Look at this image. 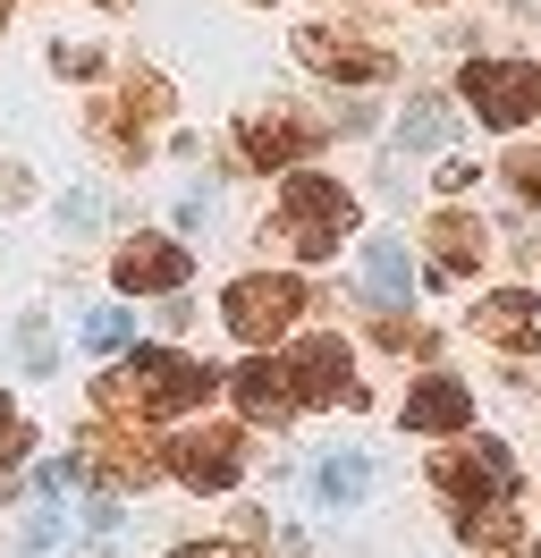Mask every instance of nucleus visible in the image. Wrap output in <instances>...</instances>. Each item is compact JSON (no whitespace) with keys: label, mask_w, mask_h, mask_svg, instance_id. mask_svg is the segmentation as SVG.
Listing matches in <instances>:
<instances>
[{"label":"nucleus","mask_w":541,"mask_h":558,"mask_svg":"<svg viewBox=\"0 0 541 558\" xmlns=\"http://www.w3.org/2000/svg\"><path fill=\"white\" fill-rule=\"evenodd\" d=\"M212 389H220L212 364H195V355H178V348H135L128 364H110L94 381V407L110 423H169V415H187V407H203Z\"/></svg>","instance_id":"1"},{"label":"nucleus","mask_w":541,"mask_h":558,"mask_svg":"<svg viewBox=\"0 0 541 558\" xmlns=\"http://www.w3.org/2000/svg\"><path fill=\"white\" fill-rule=\"evenodd\" d=\"M356 229V195L338 178H313V170H288L279 178V220H270V245H288L304 263H330Z\"/></svg>","instance_id":"2"},{"label":"nucleus","mask_w":541,"mask_h":558,"mask_svg":"<svg viewBox=\"0 0 541 558\" xmlns=\"http://www.w3.org/2000/svg\"><path fill=\"white\" fill-rule=\"evenodd\" d=\"M297 314H313V296H304V279L288 271H245L220 288V322H229L245 348H279L288 330H297Z\"/></svg>","instance_id":"3"},{"label":"nucleus","mask_w":541,"mask_h":558,"mask_svg":"<svg viewBox=\"0 0 541 558\" xmlns=\"http://www.w3.org/2000/svg\"><path fill=\"white\" fill-rule=\"evenodd\" d=\"M432 490L448 508H491V499H516V457L500 440H466V449L432 457Z\"/></svg>","instance_id":"4"},{"label":"nucleus","mask_w":541,"mask_h":558,"mask_svg":"<svg viewBox=\"0 0 541 558\" xmlns=\"http://www.w3.org/2000/svg\"><path fill=\"white\" fill-rule=\"evenodd\" d=\"M161 465L178 474L187 490H203V499H220V490L245 483V432H229V423H203V432H178L161 449Z\"/></svg>","instance_id":"5"},{"label":"nucleus","mask_w":541,"mask_h":558,"mask_svg":"<svg viewBox=\"0 0 541 558\" xmlns=\"http://www.w3.org/2000/svg\"><path fill=\"white\" fill-rule=\"evenodd\" d=\"M457 94H466V110L482 128H525L541 110V76L525 69V60H466Z\"/></svg>","instance_id":"6"},{"label":"nucleus","mask_w":541,"mask_h":558,"mask_svg":"<svg viewBox=\"0 0 541 558\" xmlns=\"http://www.w3.org/2000/svg\"><path fill=\"white\" fill-rule=\"evenodd\" d=\"M297 60L313 76H330V85H381V76L398 69V60H389V43L356 35V26H304V35H297Z\"/></svg>","instance_id":"7"},{"label":"nucleus","mask_w":541,"mask_h":558,"mask_svg":"<svg viewBox=\"0 0 541 558\" xmlns=\"http://www.w3.org/2000/svg\"><path fill=\"white\" fill-rule=\"evenodd\" d=\"M288 364V381H297L304 407H364V381H356V355H347V339H297V348L279 355Z\"/></svg>","instance_id":"8"},{"label":"nucleus","mask_w":541,"mask_h":558,"mask_svg":"<svg viewBox=\"0 0 541 558\" xmlns=\"http://www.w3.org/2000/svg\"><path fill=\"white\" fill-rule=\"evenodd\" d=\"M187 271H195V254L178 238H128L110 254V288H119V296H178Z\"/></svg>","instance_id":"9"},{"label":"nucleus","mask_w":541,"mask_h":558,"mask_svg":"<svg viewBox=\"0 0 541 558\" xmlns=\"http://www.w3.org/2000/svg\"><path fill=\"white\" fill-rule=\"evenodd\" d=\"M313 144H322V128L304 110H254V119H237V161L245 170H288Z\"/></svg>","instance_id":"10"},{"label":"nucleus","mask_w":541,"mask_h":558,"mask_svg":"<svg viewBox=\"0 0 541 558\" xmlns=\"http://www.w3.org/2000/svg\"><path fill=\"white\" fill-rule=\"evenodd\" d=\"M76 474H94L101 490H144L153 474H169V465L144 449L135 432H110V423H101V432H85V449H76Z\"/></svg>","instance_id":"11"},{"label":"nucleus","mask_w":541,"mask_h":558,"mask_svg":"<svg viewBox=\"0 0 541 558\" xmlns=\"http://www.w3.org/2000/svg\"><path fill=\"white\" fill-rule=\"evenodd\" d=\"M229 398H237V415H245V423H297L304 415V398H297V381H288V364H279V355L237 364V373H229Z\"/></svg>","instance_id":"12"},{"label":"nucleus","mask_w":541,"mask_h":558,"mask_svg":"<svg viewBox=\"0 0 541 558\" xmlns=\"http://www.w3.org/2000/svg\"><path fill=\"white\" fill-rule=\"evenodd\" d=\"M423 245H432V279H440V288H457V279L482 271L491 229H482V220H466V211H440L432 229H423Z\"/></svg>","instance_id":"13"},{"label":"nucleus","mask_w":541,"mask_h":558,"mask_svg":"<svg viewBox=\"0 0 541 558\" xmlns=\"http://www.w3.org/2000/svg\"><path fill=\"white\" fill-rule=\"evenodd\" d=\"M473 423V389L448 381V373H432V381L406 389V432H466Z\"/></svg>","instance_id":"14"},{"label":"nucleus","mask_w":541,"mask_h":558,"mask_svg":"<svg viewBox=\"0 0 541 558\" xmlns=\"http://www.w3.org/2000/svg\"><path fill=\"white\" fill-rule=\"evenodd\" d=\"M473 330H482L491 348H533V330H541V305L525 296V288H491V296L473 305Z\"/></svg>","instance_id":"15"},{"label":"nucleus","mask_w":541,"mask_h":558,"mask_svg":"<svg viewBox=\"0 0 541 558\" xmlns=\"http://www.w3.org/2000/svg\"><path fill=\"white\" fill-rule=\"evenodd\" d=\"M85 136H94L119 170H135V161H144V119H135L128 102H94V110H85Z\"/></svg>","instance_id":"16"},{"label":"nucleus","mask_w":541,"mask_h":558,"mask_svg":"<svg viewBox=\"0 0 541 558\" xmlns=\"http://www.w3.org/2000/svg\"><path fill=\"white\" fill-rule=\"evenodd\" d=\"M457 533H466L473 558H516V517H507V499H491V508H457Z\"/></svg>","instance_id":"17"},{"label":"nucleus","mask_w":541,"mask_h":558,"mask_svg":"<svg viewBox=\"0 0 541 558\" xmlns=\"http://www.w3.org/2000/svg\"><path fill=\"white\" fill-rule=\"evenodd\" d=\"M364 279L381 305H406V245H372L364 254Z\"/></svg>","instance_id":"18"},{"label":"nucleus","mask_w":541,"mask_h":558,"mask_svg":"<svg viewBox=\"0 0 541 558\" xmlns=\"http://www.w3.org/2000/svg\"><path fill=\"white\" fill-rule=\"evenodd\" d=\"M398 144H406V153H432V144H448V102H432V94H423V102L406 110Z\"/></svg>","instance_id":"19"},{"label":"nucleus","mask_w":541,"mask_h":558,"mask_svg":"<svg viewBox=\"0 0 541 558\" xmlns=\"http://www.w3.org/2000/svg\"><path fill=\"white\" fill-rule=\"evenodd\" d=\"M128 110L153 128V119H169L178 110V94H169V76H153V69H128Z\"/></svg>","instance_id":"20"},{"label":"nucleus","mask_w":541,"mask_h":558,"mask_svg":"<svg viewBox=\"0 0 541 558\" xmlns=\"http://www.w3.org/2000/svg\"><path fill=\"white\" fill-rule=\"evenodd\" d=\"M372 339H381L389 355H432V330H414L398 305H381V314H372Z\"/></svg>","instance_id":"21"},{"label":"nucleus","mask_w":541,"mask_h":558,"mask_svg":"<svg viewBox=\"0 0 541 558\" xmlns=\"http://www.w3.org/2000/svg\"><path fill=\"white\" fill-rule=\"evenodd\" d=\"M364 483H372V474H364V457H330V465L313 474V490H322L330 508H338V499H364Z\"/></svg>","instance_id":"22"},{"label":"nucleus","mask_w":541,"mask_h":558,"mask_svg":"<svg viewBox=\"0 0 541 558\" xmlns=\"http://www.w3.org/2000/svg\"><path fill=\"white\" fill-rule=\"evenodd\" d=\"M26 449H34V423L17 415V398H0V474H9Z\"/></svg>","instance_id":"23"},{"label":"nucleus","mask_w":541,"mask_h":558,"mask_svg":"<svg viewBox=\"0 0 541 558\" xmlns=\"http://www.w3.org/2000/svg\"><path fill=\"white\" fill-rule=\"evenodd\" d=\"M507 186H516V195H525V204H541V153H533V144H525V153H507Z\"/></svg>","instance_id":"24"},{"label":"nucleus","mask_w":541,"mask_h":558,"mask_svg":"<svg viewBox=\"0 0 541 558\" xmlns=\"http://www.w3.org/2000/svg\"><path fill=\"white\" fill-rule=\"evenodd\" d=\"M85 348H94V355L128 348V314H85Z\"/></svg>","instance_id":"25"},{"label":"nucleus","mask_w":541,"mask_h":558,"mask_svg":"<svg viewBox=\"0 0 541 558\" xmlns=\"http://www.w3.org/2000/svg\"><path fill=\"white\" fill-rule=\"evenodd\" d=\"M17 355H26L34 373H51V330H43V322H17Z\"/></svg>","instance_id":"26"},{"label":"nucleus","mask_w":541,"mask_h":558,"mask_svg":"<svg viewBox=\"0 0 541 558\" xmlns=\"http://www.w3.org/2000/svg\"><path fill=\"white\" fill-rule=\"evenodd\" d=\"M51 69H60V76H94L101 51H94V43H60V51H51Z\"/></svg>","instance_id":"27"},{"label":"nucleus","mask_w":541,"mask_h":558,"mask_svg":"<svg viewBox=\"0 0 541 558\" xmlns=\"http://www.w3.org/2000/svg\"><path fill=\"white\" fill-rule=\"evenodd\" d=\"M507 381H516V389H541V348H516V364H507Z\"/></svg>","instance_id":"28"},{"label":"nucleus","mask_w":541,"mask_h":558,"mask_svg":"<svg viewBox=\"0 0 541 558\" xmlns=\"http://www.w3.org/2000/svg\"><path fill=\"white\" fill-rule=\"evenodd\" d=\"M169 558H245V542H178Z\"/></svg>","instance_id":"29"},{"label":"nucleus","mask_w":541,"mask_h":558,"mask_svg":"<svg viewBox=\"0 0 541 558\" xmlns=\"http://www.w3.org/2000/svg\"><path fill=\"white\" fill-rule=\"evenodd\" d=\"M473 178H482V170H473V161H440V195H466Z\"/></svg>","instance_id":"30"},{"label":"nucleus","mask_w":541,"mask_h":558,"mask_svg":"<svg viewBox=\"0 0 541 558\" xmlns=\"http://www.w3.org/2000/svg\"><path fill=\"white\" fill-rule=\"evenodd\" d=\"M0 26H9V0H0Z\"/></svg>","instance_id":"31"},{"label":"nucleus","mask_w":541,"mask_h":558,"mask_svg":"<svg viewBox=\"0 0 541 558\" xmlns=\"http://www.w3.org/2000/svg\"><path fill=\"white\" fill-rule=\"evenodd\" d=\"M254 9H263V0H254Z\"/></svg>","instance_id":"32"},{"label":"nucleus","mask_w":541,"mask_h":558,"mask_svg":"<svg viewBox=\"0 0 541 558\" xmlns=\"http://www.w3.org/2000/svg\"><path fill=\"white\" fill-rule=\"evenodd\" d=\"M533 558H541V550H533Z\"/></svg>","instance_id":"33"}]
</instances>
